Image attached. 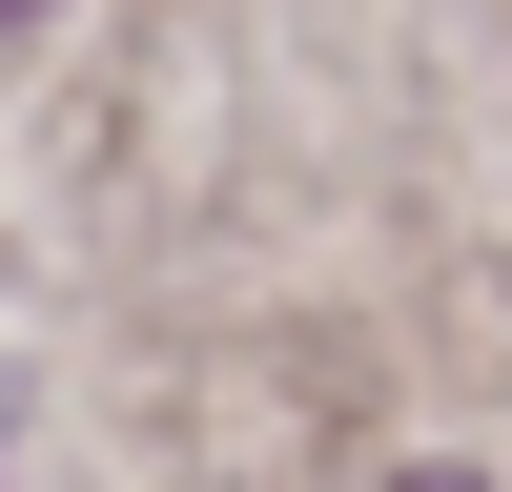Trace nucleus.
Here are the masks:
<instances>
[{
  "label": "nucleus",
  "instance_id": "obj_1",
  "mask_svg": "<svg viewBox=\"0 0 512 492\" xmlns=\"http://www.w3.org/2000/svg\"><path fill=\"white\" fill-rule=\"evenodd\" d=\"M0 21H41V0H0Z\"/></svg>",
  "mask_w": 512,
  "mask_h": 492
}]
</instances>
